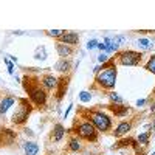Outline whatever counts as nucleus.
Returning a JSON list of instances; mask_svg holds the SVG:
<instances>
[{
	"instance_id": "nucleus-1",
	"label": "nucleus",
	"mask_w": 155,
	"mask_h": 155,
	"mask_svg": "<svg viewBox=\"0 0 155 155\" xmlns=\"http://www.w3.org/2000/svg\"><path fill=\"white\" fill-rule=\"evenodd\" d=\"M116 74H118V70H116V64L113 59H109L102 68L96 73L95 78V84L92 88H104V90H112L116 84Z\"/></svg>"
},
{
	"instance_id": "nucleus-2",
	"label": "nucleus",
	"mask_w": 155,
	"mask_h": 155,
	"mask_svg": "<svg viewBox=\"0 0 155 155\" xmlns=\"http://www.w3.org/2000/svg\"><path fill=\"white\" fill-rule=\"evenodd\" d=\"M23 88L25 92L28 93L30 101L33 102L34 106L37 107H44L45 102H47V90L42 87L41 79H34V78L25 74L23 76Z\"/></svg>"
},
{
	"instance_id": "nucleus-3",
	"label": "nucleus",
	"mask_w": 155,
	"mask_h": 155,
	"mask_svg": "<svg viewBox=\"0 0 155 155\" xmlns=\"http://www.w3.org/2000/svg\"><path fill=\"white\" fill-rule=\"evenodd\" d=\"M85 113H87L85 120L92 123L98 132H109L112 129V118L107 113L101 110H85Z\"/></svg>"
},
{
	"instance_id": "nucleus-4",
	"label": "nucleus",
	"mask_w": 155,
	"mask_h": 155,
	"mask_svg": "<svg viewBox=\"0 0 155 155\" xmlns=\"http://www.w3.org/2000/svg\"><path fill=\"white\" fill-rule=\"evenodd\" d=\"M74 134L78 138H82V140H87V141H96L98 140V130L96 127L90 123L88 120H84V121H79L78 126L73 129Z\"/></svg>"
},
{
	"instance_id": "nucleus-5",
	"label": "nucleus",
	"mask_w": 155,
	"mask_h": 155,
	"mask_svg": "<svg viewBox=\"0 0 155 155\" xmlns=\"http://www.w3.org/2000/svg\"><path fill=\"white\" fill-rule=\"evenodd\" d=\"M19 102V106L14 112V115H12V124H16V126H22L25 124V121L28 120V116L31 115L33 112V106H31V101L28 99H17Z\"/></svg>"
},
{
	"instance_id": "nucleus-6",
	"label": "nucleus",
	"mask_w": 155,
	"mask_h": 155,
	"mask_svg": "<svg viewBox=\"0 0 155 155\" xmlns=\"http://www.w3.org/2000/svg\"><path fill=\"white\" fill-rule=\"evenodd\" d=\"M141 59H143V54L138 53V51H134V50H126V51H121V53L116 56V61L115 64L118 62L121 65H126V67H137L141 64Z\"/></svg>"
},
{
	"instance_id": "nucleus-7",
	"label": "nucleus",
	"mask_w": 155,
	"mask_h": 155,
	"mask_svg": "<svg viewBox=\"0 0 155 155\" xmlns=\"http://www.w3.org/2000/svg\"><path fill=\"white\" fill-rule=\"evenodd\" d=\"M16 141V134L11 129H0V147L2 146H12Z\"/></svg>"
},
{
	"instance_id": "nucleus-8",
	"label": "nucleus",
	"mask_w": 155,
	"mask_h": 155,
	"mask_svg": "<svg viewBox=\"0 0 155 155\" xmlns=\"http://www.w3.org/2000/svg\"><path fill=\"white\" fill-rule=\"evenodd\" d=\"M58 42H62V44H65V45H78V42H79V34L74 33V31H65L59 39H58Z\"/></svg>"
},
{
	"instance_id": "nucleus-9",
	"label": "nucleus",
	"mask_w": 155,
	"mask_h": 155,
	"mask_svg": "<svg viewBox=\"0 0 155 155\" xmlns=\"http://www.w3.org/2000/svg\"><path fill=\"white\" fill-rule=\"evenodd\" d=\"M58 82H59V79H58V78H54L53 74H44L41 78V84H42V87L47 90V92L58 88Z\"/></svg>"
},
{
	"instance_id": "nucleus-10",
	"label": "nucleus",
	"mask_w": 155,
	"mask_h": 155,
	"mask_svg": "<svg viewBox=\"0 0 155 155\" xmlns=\"http://www.w3.org/2000/svg\"><path fill=\"white\" fill-rule=\"evenodd\" d=\"M132 126H134V124H132L130 121H123V123H120L118 126H116L115 132H113L115 138H121V137L127 135L129 132L132 130Z\"/></svg>"
},
{
	"instance_id": "nucleus-11",
	"label": "nucleus",
	"mask_w": 155,
	"mask_h": 155,
	"mask_svg": "<svg viewBox=\"0 0 155 155\" xmlns=\"http://www.w3.org/2000/svg\"><path fill=\"white\" fill-rule=\"evenodd\" d=\"M17 101V98L9 96V95H3L2 99H0V115H5L8 112V109Z\"/></svg>"
},
{
	"instance_id": "nucleus-12",
	"label": "nucleus",
	"mask_w": 155,
	"mask_h": 155,
	"mask_svg": "<svg viewBox=\"0 0 155 155\" xmlns=\"http://www.w3.org/2000/svg\"><path fill=\"white\" fill-rule=\"evenodd\" d=\"M109 109L112 110V113L115 116H118V118H124V116L130 112V109H129L127 106H124V104H110Z\"/></svg>"
},
{
	"instance_id": "nucleus-13",
	"label": "nucleus",
	"mask_w": 155,
	"mask_h": 155,
	"mask_svg": "<svg viewBox=\"0 0 155 155\" xmlns=\"http://www.w3.org/2000/svg\"><path fill=\"white\" fill-rule=\"evenodd\" d=\"M56 51H58V54L62 59H65V58H68V56L73 54V47L65 45V44H62V42H58L56 44Z\"/></svg>"
},
{
	"instance_id": "nucleus-14",
	"label": "nucleus",
	"mask_w": 155,
	"mask_h": 155,
	"mask_svg": "<svg viewBox=\"0 0 155 155\" xmlns=\"http://www.w3.org/2000/svg\"><path fill=\"white\" fill-rule=\"evenodd\" d=\"M64 135H65V129H64V126L59 124V123L54 124V127H53V135H51V138H53L54 143H61L62 138H64Z\"/></svg>"
},
{
	"instance_id": "nucleus-15",
	"label": "nucleus",
	"mask_w": 155,
	"mask_h": 155,
	"mask_svg": "<svg viewBox=\"0 0 155 155\" xmlns=\"http://www.w3.org/2000/svg\"><path fill=\"white\" fill-rule=\"evenodd\" d=\"M23 150H25V155H37L39 153V146L34 143V141H25Z\"/></svg>"
},
{
	"instance_id": "nucleus-16",
	"label": "nucleus",
	"mask_w": 155,
	"mask_h": 155,
	"mask_svg": "<svg viewBox=\"0 0 155 155\" xmlns=\"http://www.w3.org/2000/svg\"><path fill=\"white\" fill-rule=\"evenodd\" d=\"M68 149H70L71 152H78V150H81V149H82L81 140L78 138L76 135H74V137H71V138L68 140Z\"/></svg>"
},
{
	"instance_id": "nucleus-17",
	"label": "nucleus",
	"mask_w": 155,
	"mask_h": 155,
	"mask_svg": "<svg viewBox=\"0 0 155 155\" xmlns=\"http://www.w3.org/2000/svg\"><path fill=\"white\" fill-rule=\"evenodd\" d=\"M58 85H59V90H58V99H61V98L64 96V92L67 90V85H68V76H67V78H62V79H59Z\"/></svg>"
},
{
	"instance_id": "nucleus-18",
	"label": "nucleus",
	"mask_w": 155,
	"mask_h": 155,
	"mask_svg": "<svg viewBox=\"0 0 155 155\" xmlns=\"http://www.w3.org/2000/svg\"><path fill=\"white\" fill-rule=\"evenodd\" d=\"M70 67H71V64L68 62V61H65V59H61L58 64H56V70H59L61 73H68V70H70Z\"/></svg>"
},
{
	"instance_id": "nucleus-19",
	"label": "nucleus",
	"mask_w": 155,
	"mask_h": 155,
	"mask_svg": "<svg viewBox=\"0 0 155 155\" xmlns=\"http://www.w3.org/2000/svg\"><path fill=\"white\" fill-rule=\"evenodd\" d=\"M149 138H150V132H143V134L138 135L137 143H138L140 146H147V144H149Z\"/></svg>"
},
{
	"instance_id": "nucleus-20",
	"label": "nucleus",
	"mask_w": 155,
	"mask_h": 155,
	"mask_svg": "<svg viewBox=\"0 0 155 155\" xmlns=\"http://www.w3.org/2000/svg\"><path fill=\"white\" fill-rule=\"evenodd\" d=\"M109 98H110V101L113 102V104H124V99L116 93V92H110L109 93Z\"/></svg>"
},
{
	"instance_id": "nucleus-21",
	"label": "nucleus",
	"mask_w": 155,
	"mask_h": 155,
	"mask_svg": "<svg viewBox=\"0 0 155 155\" xmlns=\"http://www.w3.org/2000/svg\"><path fill=\"white\" fill-rule=\"evenodd\" d=\"M144 68H146L147 71H150V73H153V74H155V54L149 58V61L146 62Z\"/></svg>"
},
{
	"instance_id": "nucleus-22",
	"label": "nucleus",
	"mask_w": 155,
	"mask_h": 155,
	"mask_svg": "<svg viewBox=\"0 0 155 155\" xmlns=\"http://www.w3.org/2000/svg\"><path fill=\"white\" fill-rule=\"evenodd\" d=\"M64 33H65V31H64V30H48L47 31V36H50V37H56V39H59Z\"/></svg>"
},
{
	"instance_id": "nucleus-23",
	"label": "nucleus",
	"mask_w": 155,
	"mask_h": 155,
	"mask_svg": "<svg viewBox=\"0 0 155 155\" xmlns=\"http://www.w3.org/2000/svg\"><path fill=\"white\" fill-rule=\"evenodd\" d=\"M138 45H140L141 48H144V50H149V48H150V41H149V39L141 37V39H138Z\"/></svg>"
},
{
	"instance_id": "nucleus-24",
	"label": "nucleus",
	"mask_w": 155,
	"mask_h": 155,
	"mask_svg": "<svg viewBox=\"0 0 155 155\" xmlns=\"http://www.w3.org/2000/svg\"><path fill=\"white\" fill-rule=\"evenodd\" d=\"M79 99L82 102H90V99H92V93L90 92H81L79 93Z\"/></svg>"
},
{
	"instance_id": "nucleus-25",
	"label": "nucleus",
	"mask_w": 155,
	"mask_h": 155,
	"mask_svg": "<svg viewBox=\"0 0 155 155\" xmlns=\"http://www.w3.org/2000/svg\"><path fill=\"white\" fill-rule=\"evenodd\" d=\"M98 41H96V39H93V41H88V44H87V48L88 50H93V48H96L98 47Z\"/></svg>"
},
{
	"instance_id": "nucleus-26",
	"label": "nucleus",
	"mask_w": 155,
	"mask_h": 155,
	"mask_svg": "<svg viewBox=\"0 0 155 155\" xmlns=\"http://www.w3.org/2000/svg\"><path fill=\"white\" fill-rule=\"evenodd\" d=\"M5 62H6V65H8V71H9V74H14V65H12V62L8 61V59H5Z\"/></svg>"
},
{
	"instance_id": "nucleus-27",
	"label": "nucleus",
	"mask_w": 155,
	"mask_h": 155,
	"mask_svg": "<svg viewBox=\"0 0 155 155\" xmlns=\"http://www.w3.org/2000/svg\"><path fill=\"white\" fill-rule=\"evenodd\" d=\"M98 61H99V62H102V64H106V62L109 61V58H107V54H106V53H102V54H99V56H98Z\"/></svg>"
},
{
	"instance_id": "nucleus-28",
	"label": "nucleus",
	"mask_w": 155,
	"mask_h": 155,
	"mask_svg": "<svg viewBox=\"0 0 155 155\" xmlns=\"http://www.w3.org/2000/svg\"><path fill=\"white\" fill-rule=\"evenodd\" d=\"M146 102H147L146 99H138V101H137V106H138V107H141L143 104H146Z\"/></svg>"
},
{
	"instance_id": "nucleus-29",
	"label": "nucleus",
	"mask_w": 155,
	"mask_h": 155,
	"mask_svg": "<svg viewBox=\"0 0 155 155\" xmlns=\"http://www.w3.org/2000/svg\"><path fill=\"white\" fill-rule=\"evenodd\" d=\"M71 109H73V104H71V106H68V109L65 110V116H68V113H70V110H71Z\"/></svg>"
},
{
	"instance_id": "nucleus-30",
	"label": "nucleus",
	"mask_w": 155,
	"mask_h": 155,
	"mask_svg": "<svg viewBox=\"0 0 155 155\" xmlns=\"http://www.w3.org/2000/svg\"><path fill=\"white\" fill-rule=\"evenodd\" d=\"M152 130H153V134H155V120L152 121Z\"/></svg>"
}]
</instances>
